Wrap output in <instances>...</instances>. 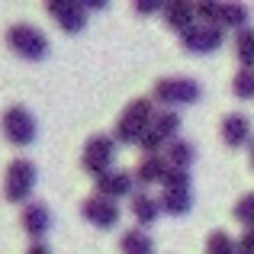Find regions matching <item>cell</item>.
Listing matches in <instances>:
<instances>
[{
  "label": "cell",
  "mask_w": 254,
  "mask_h": 254,
  "mask_svg": "<svg viewBox=\"0 0 254 254\" xmlns=\"http://www.w3.org/2000/svg\"><path fill=\"white\" fill-rule=\"evenodd\" d=\"M155 100L151 97H135L129 106L123 110V116L116 119V132H113V138H116V145H138V138L145 135V129L151 126V119H155Z\"/></svg>",
  "instance_id": "cell-1"
},
{
  "label": "cell",
  "mask_w": 254,
  "mask_h": 254,
  "mask_svg": "<svg viewBox=\"0 0 254 254\" xmlns=\"http://www.w3.org/2000/svg\"><path fill=\"white\" fill-rule=\"evenodd\" d=\"M164 193H161V209L168 216H187L193 209V180L190 171H168L161 180Z\"/></svg>",
  "instance_id": "cell-2"
},
{
  "label": "cell",
  "mask_w": 254,
  "mask_h": 254,
  "mask_svg": "<svg viewBox=\"0 0 254 254\" xmlns=\"http://www.w3.org/2000/svg\"><path fill=\"white\" fill-rule=\"evenodd\" d=\"M6 45H10L23 62H42V58L49 55V39H45V32L36 29V26H29V23L10 26V29H6Z\"/></svg>",
  "instance_id": "cell-3"
},
{
  "label": "cell",
  "mask_w": 254,
  "mask_h": 254,
  "mask_svg": "<svg viewBox=\"0 0 254 254\" xmlns=\"http://www.w3.org/2000/svg\"><path fill=\"white\" fill-rule=\"evenodd\" d=\"M36 180H39L36 164L26 161V158H16V161H10V168H6L3 196L10 199V203H29L32 190H36Z\"/></svg>",
  "instance_id": "cell-4"
},
{
  "label": "cell",
  "mask_w": 254,
  "mask_h": 254,
  "mask_svg": "<svg viewBox=\"0 0 254 254\" xmlns=\"http://www.w3.org/2000/svg\"><path fill=\"white\" fill-rule=\"evenodd\" d=\"M155 103H164L168 110H177V106H190L199 100V84L193 77H161L155 84V93H151Z\"/></svg>",
  "instance_id": "cell-5"
},
{
  "label": "cell",
  "mask_w": 254,
  "mask_h": 254,
  "mask_svg": "<svg viewBox=\"0 0 254 254\" xmlns=\"http://www.w3.org/2000/svg\"><path fill=\"white\" fill-rule=\"evenodd\" d=\"M177 132H180V116L174 110H161V113H155V119L145 129V135L138 138V145L145 148V155H158L161 148H168L177 138Z\"/></svg>",
  "instance_id": "cell-6"
},
{
  "label": "cell",
  "mask_w": 254,
  "mask_h": 254,
  "mask_svg": "<svg viewBox=\"0 0 254 254\" xmlns=\"http://www.w3.org/2000/svg\"><path fill=\"white\" fill-rule=\"evenodd\" d=\"M0 126H3V135L10 145H16V148H26V145L36 142V116H32L26 106H10V110L3 113V119H0Z\"/></svg>",
  "instance_id": "cell-7"
},
{
  "label": "cell",
  "mask_w": 254,
  "mask_h": 254,
  "mask_svg": "<svg viewBox=\"0 0 254 254\" xmlns=\"http://www.w3.org/2000/svg\"><path fill=\"white\" fill-rule=\"evenodd\" d=\"M113 161H116V138H113V135H93V138H87L84 155H81V164H84L87 174L100 177V174L113 171Z\"/></svg>",
  "instance_id": "cell-8"
},
{
  "label": "cell",
  "mask_w": 254,
  "mask_h": 254,
  "mask_svg": "<svg viewBox=\"0 0 254 254\" xmlns=\"http://www.w3.org/2000/svg\"><path fill=\"white\" fill-rule=\"evenodd\" d=\"M222 42H225V29L222 26H206V23H196L193 29H187L184 36H180V45H184L190 55H209V52H216Z\"/></svg>",
  "instance_id": "cell-9"
},
{
  "label": "cell",
  "mask_w": 254,
  "mask_h": 254,
  "mask_svg": "<svg viewBox=\"0 0 254 254\" xmlns=\"http://www.w3.org/2000/svg\"><path fill=\"white\" fill-rule=\"evenodd\" d=\"M45 10H49V16L55 19L58 26H62L68 36H77V32H84L87 26V10L81 6V0H49L45 3Z\"/></svg>",
  "instance_id": "cell-10"
},
{
  "label": "cell",
  "mask_w": 254,
  "mask_h": 254,
  "mask_svg": "<svg viewBox=\"0 0 254 254\" xmlns=\"http://www.w3.org/2000/svg\"><path fill=\"white\" fill-rule=\"evenodd\" d=\"M81 216L90 225H97V229H113V225L119 222V206H116V199H106V196H97V193H93L90 199H84Z\"/></svg>",
  "instance_id": "cell-11"
},
{
  "label": "cell",
  "mask_w": 254,
  "mask_h": 254,
  "mask_svg": "<svg viewBox=\"0 0 254 254\" xmlns=\"http://www.w3.org/2000/svg\"><path fill=\"white\" fill-rule=\"evenodd\" d=\"M132 184H135V177H132L129 171H106L97 177V184H93V190H97V196H106V199H119V196H129L132 193Z\"/></svg>",
  "instance_id": "cell-12"
},
{
  "label": "cell",
  "mask_w": 254,
  "mask_h": 254,
  "mask_svg": "<svg viewBox=\"0 0 254 254\" xmlns=\"http://www.w3.org/2000/svg\"><path fill=\"white\" fill-rule=\"evenodd\" d=\"M19 219H23V229H26V235H29L32 242H42V238L49 235V229H52V212H49L45 203H26Z\"/></svg>",
  "instance_id": "cell-13"
},
{
  "label": "cell",
  "mask_w": 254,
  "mask_h": 254,
  "mask_svg": "<svg viewBox=\"0 0 254 254\" xmlns=\"http://www.w3.org/2000/svg\"><path fill=\"white\" fill-rule=\"evenodd\" d=\"M161 13H164L168 29L180 32V36H184L187 29H193V26H196V10H193V0H168V3L161 6Z\"/></svg>",
  "instance_id": "cell-14"
},
{
  "label": "cell",
  "mask_w": 254,
  "mask_h": 254,
  "mask_svg": "<svg viewBox=\"0 0 254 254\" xmlns=\"http://www.w3.org/2000/svg\"><path fill=\"white\" fill-rule=\"evenodd\" d=\"M219 132H222V142L229 148H242L245 142H251V123L242 113H229L222 119V126H219Z\"/></svg>",
  "instance_id": "cell-15"
},
{
  "label": "cell",
  "mask_w": 254,
  "mask_h": 254,
  "mask_svg": "<svg viewBox=\"0 0 254 254\" xmlns=\"http://www.w3.org/2000/svg\"><path fill=\"white\" fill-rule=\"evenodd\" d=\"M168 161H164L161 155H145L142 161H138V168H135V184H142V187H151V184H161L164 180V174H168Z\"/></svg>",
  "instance_id": "cell-16"
},
{
  "label": "cell",
  "mask_w": 254,
  "mask_h": 254,
  "mask_svg": "<svg viewBox=\"0 0 254 254\" xmlns=\"http://www.w3.org/2000/svg\"><path fill=\"white\" fill-rule=\"evenodd\" d=\"M164 161H168V168H174V171H190V164L196 161V148H193L187 138H174L168 145V151H164Z\"/></svg>",
  "instance_id": "cell-17"
},
{
  "label": "cell",
  "mask_w": 254,
  "mask_h": 254,
  "mask_svg": "<svg viewBox=\"0 0 254 254\" xmlns=\"http://www.w3.org/2000/svg\"><path fill=\"white\" fill-rule=\"evenodd\" d=\"M132 216H135L138 229L151 225L158 216H161V199L148 196V193H135V196H132Z\"/></svg>",
  "instance_id": "cell-18"
},
{
  "label": "cell",
  "mask_w": 254,
  "mask_h": 254,
  "mask_svg": "<svg viewBox=\"0 0 254 254\" xmlns=\"http://www.w3.org/2000/svg\"><path fill=\"white\" fill-rule=\"evenodd\" d=\"M119 251L123 254H155V242L148 238L145 229H129L119 238Z\"/></svg>",
  "instance_id": "cell-19"
},
{
  "label": "cell",
  "mask_w": 254,
  "mask_h": 254,
  "mask_svg": "<svg viewBox=\"0 0 254 254\" xmlns=\"http://www.w3.org/2000/svg\"><path fill=\"white\" fill-rule=\"evenodd\" d=\"M219 26L222 29H235L242 32L248 26V6L245 3H222V13H219Z\"/></svg>",
  "instance_id": "cell-20"
},
{
  "label": "cell",
  "mask_w": 254,
  "mask_h": 254,
  "mask_svg": "<svg viewBox=\"0 0 254 254\" xmlns=\"http://www.w3.org/2000/svg\"><path fill=\"white\" fill-rule=\"evenodd\" d=\"M235 55L242 68L254 71V26H245L242 32H235Z\"/></svg>",
  "instance_id": "cell-21"
},
{
  "label": "cell",
  "mask_w": 254,
  "mask_h": 254,
  "mask_svg": "<svg viewBox=\"0 0 254 254\" xmlns=\"http://www.w3.org/2000/svg\"><path fill=\"white\" fill-rule=\"evenodd\" d=\"M206 254H238V242L229 232H209V238H206Z\"/></svg>",
  "instance_id": "cell-22"
},
{
  "label": "cell",
  "mask_w": 254,
  "mask_h": 254,
  "mask_svg": "<svg viewBox=\"0 0 254 254\" xmlns=\"http://www.w3.org/2000/svg\"><path fill=\"white\" fill-rule=\"evenodd\" d=\"M232 93H235L238 100H251L254 97V71L242 68L235 77H232Z\"/></svg>",
  "instance_id": "cell-23"
},
{
  "label": "cell",
  "mask_w": 254,
  "mask_h": 254,
  "mask_svg": "<svg viewBox=\"0 0 254 254\" xmlns=\"http://www.w3.org/2000/svg\"><path fill=\"white\" fill-rule=\"evenodd\" d=\"M193 10H196L199 23H206V26H219V13H222V3H216V0H196V3H193Z\"/></svg>",
  "instance_id": "cell-24"
},
{
  "label": "cell",
  "mask_w": 254,
  "mask_h": 254,
  "mask_svg": "<svg viewBox=\"0 0 254 254\" xmlns=\"http://www.w3.org/2000/svg\"><path fill=\"white\" fill-rule=\"evenodd\" d=\"M232 216H235L245 229H254V193H245V196L238 199L235 209H232Z\"/></svg>",
  "instance_id": "cell-25"
},
{
  "label": "cell",
  "mask_w": 254,
  "mask_h": 254,
  "mask_svg": "<svg viewBox=\"0 0 254 254\" xmlns=\"http://www.w3.org/2000/svg\"><path fill=\"white\" fill-rule=\"evenodd\" d=\"M164 3H158V0H135V13L138 16H151V13H158Z\"/></svg>",
  "instance_id": "cell-26"
},
{
  "label": "cell",
  "mask_w": 254,
  "mask_h": 254,
  "mask_svg": "<svg viewBox=\"0 0 254 254\" xmlns=\"http://www.w3.org/2000/svg\"><path fill=\"white\" fill-rule=\"evenodd\" d=\"M238 251L254 254V229H245L242 232V238H238Z\"/></svg>",
  "instance_id": "cell-27"
},
{
  "label": "cell",
  "mask_w": 254,
  "mask_h": 254,
  "mask_svg": "<svg viewBox=\"0 0 254 254\" xmlns=\"http://www.w3.org/2000/svg\"><path fill=\"white\" fill-rule=\"evenodd\" d=\"M251 168H254V138H251Z\"/></svg>",
  "instance_id": "cell-28"
}]
</instances>
